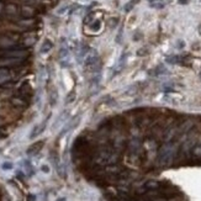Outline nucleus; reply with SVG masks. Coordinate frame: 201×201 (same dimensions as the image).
Segmentation results:
<instances>
[{"instance_id":"obj_10","label":"nucleus","mask_w":201,"mask_h":201,"mask_svg":"<svg viewBox=\"0 0 201 201\" xmlns=\"http://www.w3.org/2000/svg\"><path fill=\"white\" fill-rule=\"evenodd\" d=\"M129 148H131V151H133V152L138 151V148H139V142H138V139H132L131 142H129Z\"/></svg>"},{"instance_id":"obj_4","label":"nucleus","mask_w":201,"mask_h":201,"mask_svg":"<svg viewBox=\"0 0 201 201\" xmlns=\"http://www.w3.org/2000/svg\"><path fill=\"white\" fill-rule=\"evenodd\" d=\"M11 79H13V75H11L10 69L9 68H0V85L10 81Z\"/></svg>"},{"instance_id":"obj_13","label":"nucleus","mask_w":201,"mask_h":201,"mask_svg":"<svg viewBox=\"0 0 201 201\" xmlns=\"http://www.w3.org/2000/svg\"><path fill=\"white\" fill-rule=\"evenodd\" d=\"M193 154L196 157H201V146H195L193 148Z\"/></svg>"},{"instance_id":"obj_15","label":"nucleus","mask_w":201,"mask_h":201,"mask_svg":"<svg viewBox=\"0 0 201 201\" xmlns=\"http://www.w3.org/2000/svg\"><path fill=\"white\" fill-rule=\"evenodd\" d=\"M179 3L180 4H185V3H187V0H179Z\"/></svg>"},{"instance_id":"obj_2","label":"nucleus","mask_w":201,"mask_h":201,"mask_svg":"<svg viewBox=\"0 0 201 201\" xmlns=\"http://www.w3.org/2000/svg\"><path fill=\"white\" fill-rule=\"evenodd\" d=\"M99 63V57H98V52L90 50L85 56H84V65L88 72H94Z\"/></svg>"},{"instance_id":"obj_18","label":"nucleus","mask_w":201,"mask_h":201,"mask_svg":"<svg viewBox=\"0 0 201 201\" xmlns=\"http://www.w3.org/2000/svg\"><path fill=\"white\" fill-rule=\"evenodd\" d=\"M151 2H154V0H151Z\"/></svg>"},{"instance_id":"obj_17","label":"nucleus","mask_w":201,"mask_h":201,"mask_svg":"<svg viewBox=\"0 0 201 201\" xmlns=\"http://www.w3.org/2000/svg\"><path fill=\"white\" fill-rule=\"evenodd\" d=\"M200 79H201V73H200Z\"/></svg>"},{"instance_id":"obj_14","label":"nucleus","mask_w":201,"mask_h":201,"mask_svg":"<svg viewBox=\"0 0 201 201\" xmlns=\"http://www.w3.org/2000/svg\"><path fill=\"white\" fill-rule=\"evenodd\" d=\"M146 187H147V189H156V187H158V184L154 183V181H151V183H147Z\"/></svg>"},{"instance_id":"obj_11","label":"nucleus","mask_w":201,"mask_h":201,"mask_svg":"<svg viewBox=\"0 0 201 201\" xmlns=\"http://www.w3.org/2000/svg\"><path fill=\"white\" fill-rule=\"evenodd\" d=\"M137 3H138V0H131V2H128V3L125 5V11H126V13H128V11H131V10H132V8H133Z\"/></svg>"},{"instance_id":"obj_6","label":"nucleus","mask_w":201,"mask_h":201,"mask_svg":"<svg viewBox=\"0 0 201 201\" xmlns=\"http://www.w3.org/2000/svg\"><path fill=\"white\" fill-rule=\"evenodd\" d=\"M11 104H13L14 106H17V108H25L26 106L25 100L21 99V98H14L13 100H11Z\"/></svg>"},{"instance_id":"obj_12","label":"nucleus","mask_w":201,"mask_h":201,"mask_svg":"<svg viewBox=\"0 0 201 201\" xmlns=\"http://www.w3.org/2000/svg\"><path fill=\"white\" fill-rule=\"evenodd\" d=\"M73 101H75V93L72 91V93H69L68 94V96H67V100H65V104H72Z\"/></svg>"},{"instance_id":"obj_5","label":"nucleus","mask_w":201,"mask_h":201,"mask_svg":"<svg viewBox=\"0 0 201 201\" xmlns=\"http://www.w3.org/2000/svg\"><path fill=\"white\" fill-rule=\"evenodd\" d=\"M52 47H53L52 41L46 40V41L42 43V47H41V53H48V52L52 50Z\"/></svg>"},{"instance_id":"obj_8","label":"nucleus","mask_w":201,"mask_h":201,"mask_svg":"<svg viewBox=\"0 0 201 201\" xmlns=\"http://www.w3.org/2000/svg\"><path fill=\"white\" fill-rule=\"evenodd\" d=\"M165 61H167V63H169V64H178V63L181 62V57L180 56H170Z\"/></svg>"},{"instance_id":"obj_16","label":"nucleus","mask_w":201,"mask_h":201,"mask_svg":"<svg viewBox=\"0 0 201 201\" xmlns=\"http://www.w3.org/2000/svg\"><path fill=\"white\" fill-rule=\"evenodd\" d=\"M199 32H200V35H201V25L199 26Z\"/></svg>"},{"instance_id":"obj_9","label":"nucleus","mask_w":201,"mask_h":201,"mask_svg":"<svg viewBox=\"0 0 201 201\" xmlns=\"http://www.w3.org/2000/svg\"><path fill=\"white\" fill-rule=\"evenodd\" d=\"M95 20V14L94 13H89L85 17H84V25H87V26H89L90 23Z\"/></svg>"},{"instance_id":"obj_7","label":"nucleus","mask_w":201,"mask_h":201,"mask_svg":"<svg viewBox=\"0 0 201 201\" xmlns=\"http://www.w3.org/2000/svg\"><path fill=\"white\" fill-rule=\"evenodd\" d=\"M89 27H90V30H91L93 32H98V31L101 29V21H100V20L93 21L90 25H89Z\"/></svg>"},{"instance_id":"obj_3","label":"nucleus","mask_w":201,"mask_h":201,"mask_svg":"<svg viewBox=\"0 0 201 201\" xmlns=\"http://www.w3.org/2000/svg\"><path fill=\"white\" fill-rule=\"evenodd\" d=\"M37 14V10L32 5H22L20 6V17L22 19H33V16Z\"/></svg>"},{"instance_id":"obj_1","label":"nucleus","mask_w":201,"mask_h":201,"mask_svg":"<svg viewBox=\"0 0 201 201\" xmlns=\"http://www.w3.org/2000/svg\"><path fill=\"white\" fill-rule=\"evenodd\" d=\"M174 146L172 143H165L160 147L159 152H158V162L162 165H168L170 164V162L173 160L174 157Z\"/></svg>"}]
</instances>
